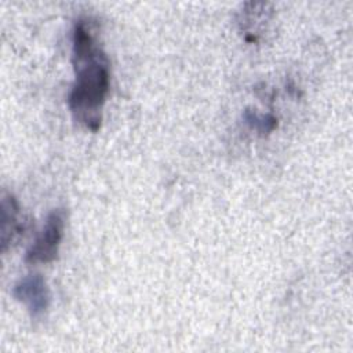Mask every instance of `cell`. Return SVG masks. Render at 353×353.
I'll list each match as a JSON object with an SVG mask.
<instances>
[{
	"mask_svg": "<svg viewBox=\"0 0 353 353\" xmlns=\"http://www.w3.org/2000/svg\"><path fill=\"white\" fill-rule=\"evenodd\" d=\"M247 121L252 124L258 131H270L274 127V117L272 116H259L255 113L247 112Z\"/></svg>",
	"mask_w": 353,
	"mask_h": 353,
	"instance_id": "cell-5",
	"label": "cell"
},
{
	"mask_svg": "<svg viewBox=\"0 0 353 353\" xmlns=\"http://www.w3.org/2000/svg\"><path fill=\"white\" fill-rule=\"evenodd\" d=\"M0 240L1 250L6 251L10 244L21 234L23 229L21 221V207L18 200L11 193H3L0 205Z\"/></svg>",
	"mask_w": 353,
	"mask_h": 353,
	"instance_id": "cell-4",
	"label": "cell"
},
{
	"mask_svg": "<svg viewBox=\"0 0 353 353\" xmlns=\"http://www.w3.org/2000/svg\"><path fill=\"white\" fill-rule=\"evenodd\" d=\"M65 225L66 212L63 208H54L50 211L41 230L29 245L25 254V261L30 265L50 263L55 261L65 234Z\"/></svg>",
	"mask_w": 353,
	"mask_h": 353,
	"instance_id": "cell-2",
	"label": "cell"
},
{
	"mask_svg": "<svg viewBox=\"0 0 353 353\" xmlns=\"http://www.w3.org/2000/svg\"><path fill=\"white\" fill-rule=\"evenodd\" d=\"M12 295L26 307L33 319H40L50 307V288L46 279L39 273L22 276L15 283Z\"/></svg>",
	"mask_w": 353,
	"mask_h": 353,
	"instance_id": "cell-3",
	"label": "cell"
},
{
	"mask_svg": "<svg viewBox=\"0 0 353 353\" xmlns=\"http://www.w3.org/2000/svg\"><path fill=\"white\" fill-rule=\"evenodd\" d=\"M72 59L74 81L68 105L74 120L95 132L110 88V62L90 18H79L73 26Z\"/></svg>",
	"mask_w": 353,
	"mask_h": 353,
	"instance_id": "cell-1",
	"label": "cell"
}]
</instances>
